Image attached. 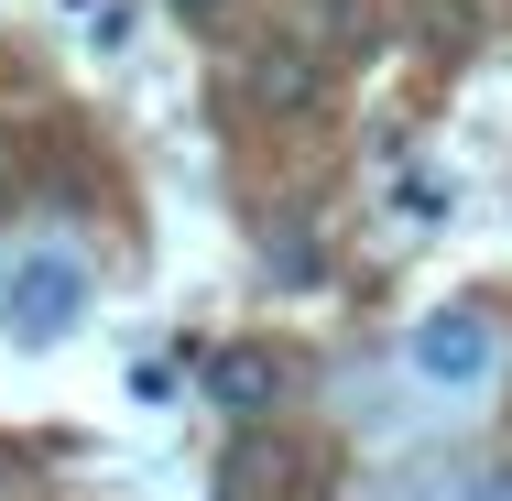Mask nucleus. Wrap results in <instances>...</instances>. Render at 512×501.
Segmentation results:
<instances>
[{
    "mask_svg": "<svg viewBox=\"0 0 512 501\" xmlns=\"http://www.w3.org/2000/svg\"><path fill=\"white\" fill-rule=\"evenodd\" d=\"M77 316H88V262L66 240H11V262H0V327L22 349H55Z\"/></svg>",
    "mask_w": 512,
    "mask_h": 501,
    "instance_id": "f257e3e1",
    "label": "nucleus"
},
{
    "mask_svg": "<svg viewBox=\"0 0 512 501\" xmlns=\"http://www.w3.org/2000/svg\"><path fill=\"white\" fill-rule=\"evenodd\" d=\"M295 33H306L327 66H371L393 44V11L382 0H295Z\"/></svg>",
    "mask_w": 512,
    "mask_h": 501,
    "instance_id": "39448f33",
    "label": "nucleus"
},
{
    "mask_svg": "<svg viewBox=\"0 0 512 501\" xmlns=\"http://www.w3.org/2000/svg\"><path fill=\"white\" fill-rule=\"evenodd\" d=\"M175 11H186V22H218V11H240V0H175Z\"/></svg>",
    "mask_w": 512,
    "mask_h": 501,
    "instance_id": "1a4fd4ad",
    "label": "nucleus"
},
{
    "mask_svg": "<svg viewBox=\"0 0 512 501\" xmlns=\"http://www.w3.org/2000/svg\"><path fill=\"white\" fill-rule=\"evenodd\" d=\"M447 501H512V458H480V469H458Z\"/></svg>",
    "mask_w": 512,
    "mask_h": 501,
    "instance_id": "6e6552de",
    "label": "nucleus"
},
{
    "mask_svg": "<svg viewBox=\"0 0 512 501\" xmlns=\"http://www.w3.org/2000/svg\"><path fill=\"white\" fill-rule=\"evenodd\" d=\"M240 88H251V109H273V120H316V109L338 99V66L316 55L306 33H273V44L240 55Z\"/></svg>",
    "mask_w": 512,
    "mask_h": 501,
    "instance_id": "7ed1b4c3",
    "label": "nucleus"
},
{
    "mask_svg": "<svg viewBox=\"0 0 512 501\" xmlns=\"http://www.w3.org/2000/svg\"><path fill=\"white\" fill-rule=\"evenodd\" d=\"M197 403H218L229 425H262V414L284 403V360H273L262 338H218L207 371H197Z\"/></svg>",
    "mask_w": 512,
    "mask_h": 501,
    "instance_id": "20e7f679",
    "label": "nucleus"
},
{
    "mask_svg": "<svg viewBox=\"0 0 512 501\" xmlns=\"http://www.w3.org/2000/svg\"><path fill=\"white\" fill-rule=\"evenodd\" d=\"M393 207L425 218V229H447V218H458V186H447V175H425V164H393Z\"/></svg>",
    "mask_w": 512,
    "mask_h": 501,
    "instance_id": "0eeeda50",
    "label": "nucleus"
},
{
    "mask_svg": "<svg viewBox=\"0 0 512 501\" xmlns=\"http://www.w3.org/2000/svg\"><path fill=\"white\" fill-rule=\"evenodd\" d=\"M404 371L425 393L469 403V393H491V371H502V327H491L480 305H436V316L404 327Z\"/></svg>",
    "mask_w": 512,
    "mask_h": 501,
    "instance_id": "f03ea898",
    "label": "nucleus"
},
{
    "mask_svg": "<svg viewBox=\"0 0 512 501\" xmlns=\"http://www.w3.org/2000/svg\"><path fill=\"white\" fill-rule=\"evenodd\" d=\"M218 480H229V501H306V447H262L251 436V447H229Z\"/></svg>",
    "mask_w": 512,
    "mask_h": 501,
    "instance_id": "423d86ee",
    "label": "nucleus"
}]
</instances>
